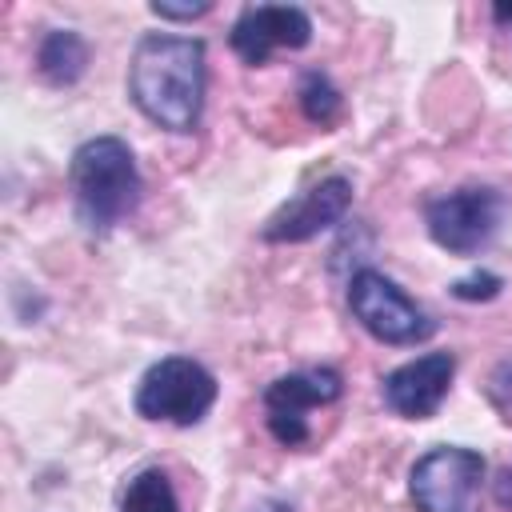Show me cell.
<instances>
[{"label":"cell","instance_id":"3957f363","mask_svg":"<svg viewBox=\"0 0 512 512\" xmlns=\"http://www.w3.org/2000/svg\"><path fill=\"white\" fill-rule=\"evenodd\" d=\"M220 396V380L196 356H160L144 368L132 392V408L148 424L192 428L200 424Z\"/></svg>","mask_w":512,"mask_h":512},{"label":"cell","instance_id":"7c38bea8","mask_svg":"<svg viewBox=\"0 0 512 512\" xmlns=\"http://www.w3.org/2000/svg\"><path fill=\"white\" fill-rule=\"evenodd\" d=\"M120 512H180V496L164 468H140L120 492Z\"/></svg>","mask_w":512,"mask_h":512},{"label":"cell","instance_id":"8fae6325","mask_svg":"<svg viewBox=\"0 0 512 512\" xmlns=\"http://www.w3.org/2000/svg\"><path fill=\"white\" fill-rule=\"evenodd\" d=\"M88 40L76 28H48L36 44V72L48 88H72L88 72Z\"/></svg>","mask_w":512,"mask_h":512},{"label":"cell","instance_id":"6da1fadb","mask_svg":"<svg viewBox=\"0 0 512 512\" xmlns=\"http://www.w3.org/2000/svg\"><path fill=\"white\" fill-rule=\"evenodd\" d=\"M208 96V44L180 32H144L128 56V100L136 112L172 132L188 136L204 120Z\"/></svg>","mask_w":512,"mask_h":512},{"label":"cell","instance_id":"9a60e30c","mask_svg":"<svg viewBox=\"0 0 512 512\" xmlns=\"http://www.w3.org/2000/svg\"><path fill=\"white\" fill-rule=\"evenodd\" d=\"M448 292L456 300H464V304H488V300H496L504 292V276H496V272H472V276L452 280Z\"/></svg>","mask_w":512,"mask_h":512},{"label":"cell","instance_id":"277c9868","mask_svg":"<svg viewBox=\"0 0 512 512\" xmlns=\"http://www.w3.org/2000/svg\"><path fill=\"white\" fill-rule=\"evenodd\" d=\"M344 300H348V312L352 320L380 344H392V348H416L424 340L436 336V320L380 268L364 264L348 276V288H344Z\"/></svg>","mask_w":512,"mask_h":512},{"label":"cell","instance_id":"30bf717a","mask_svg":"<svg viewBox=\"0 0 512 512\" xmlns=\"http://www.w3.org/2000/svg\"><path fill=\"white\" fill-rule=\"evenodd\" d=\"M456 380V356L452 352H424L416 360L396 364L380 380V400L400 420H428L440 412Z\"/></svg>","mask_w":512,"mask_h":512},{"label":"cell","instance_id":"5bb4252c","mask_svg":"<svg viewBox=\"0 0 512 512\" xmlns=\"http://www.w3.org/2000/svg\"><path fill=\"white\" fill-rule=\"evenodd\" d=\"M484 396L496 408V416L512 428V356H504V360L492 364V372L484 380Z\"/></svg>","mask_w":512,"mask_h":512},{"label":"cell","instance_id":"8992f818","mask_svg":"<svg viewBox=\"0 0 512 512\" xmlns=\"http://www.w3.org/2000/svg\"><path fill=\"white\" fill-rule=\"evenodd\" d=\"M488 460L464 444H436L408 468V500L416 512H480Z\"/></svg>","mask_w":512,"mask_h":512},{"label":"cell","instance_id":"ac0fdd59","mask_svg":"<svg viewBox=\"0 0 512 512\" xmlns=\"http://www.w3.org/2000/svg\"><path fill=\"white\" fill-rule=\"evenodd\" d=\"M492 20H496L504 32H512V4H496V8H492Z\"/></svg>","mask_w":512,"mask_h":512},{"label":"cell","instance_id":"52a82bcc","mask_svg":"<svg viewBox=\"0 0 512 512\" xmlns=\"http://www.w3.org/2000/svg\"><path fill=\"white\" fill-rule=\"evenodd\" d=\"M344 396V376L332 364H308L296 372H284L264 384L260 408H264V428L280 448H304L312 440L308 412L336 404Z\"/></svg>","mask_w":512,"mask_h":512},{"label":"cell","instance_id":"7a4b0ae2","mask_svg":"<svg viewBox=\"0 0 512 512\" xmlns=\"http://www.w3.org/2000/svg\"><path fill=\"white\" fill-rule=\"evenodd\" d=\"M68 192L84 232L104 236L120 228L128 216H136L144 200V180L132 144L108 132L80 140L68 160Z\"/></svg>","mask_w":512,"mask_h":512},{"label":"cell","instance_id":"4fadbf2b","mask_svg":"<svg viewBox=\"0 0 512 512\" xmlns=\"http://www.w3.org/2000/svg\"><path fill=\"white\" fill-rule=\"evenodd\" d=\"M296 104L304 112L308 124L316 128H332L340 116H344V92L336 88V80L320 68H308L300 76V88H296Z\"/></svg>","mask_w":512,"mask_h":512},{"label":"cell","instance_id":"9c48e42d","mask_svg":"<svg viewBox=\"0 0 512 512\" xmlns=\"http://www.w3.org/2000/svg\"><path fill=\"white\" fill-rule=\"evenodd\" d=\"M312 44V16L300 4H248L228 28V48L248 64L260 68L272 52L288 48L300 52Z\"/></svg>","mask_w":512,"mask_h":512},{"label":"cell","instance_id":"2e32d148","mask_svg":"<svg viewBox=\"0 0 512 512\" xmlns=\"http://www.w3.org/2000/svg\"><path fill=\"white\" fill-rule=\"evenodd\" d=\"M148 12L156 16V20H200V16H208L212 12V0H196V4H168V0H152L148 4Z\"/></svg>","mask_w":512,"mask_h":512},{"label":"cell","instance_id":"ba28073f","mask_svg":"<svg viewBox=\"0 0 512 512\" xmlns=\"http://www.w3.org/2000/svg\"><path fill=\"white\" fill-rule=\"evenodd\" d=\"M352 176L344 172H332L316 184H308L300 196L284 200L260 228V240L264 244H308L316 240L320 232L336 228L348 208H352Z\"/></svg>","mask_w":512,"mask_h":512},{"label":"cell","instance_id":"e0dca14e","mask_svg":"<svg viewBox=\"0 0 512 512\" xmlns=\"http://www.w3.org/2000/svg\"><path fill=\"white\" fill-rule=\"evenodd\" d=\"M492 500H496L504 512H512V464H504V468L496 472V480H492Z\"/></svg>","mask_w":512,"mask_h":512},{"label":"cell","instance_id":"5b68a950","mask_svg":"<svg viewBox=\"0 0 512 512\" xmlns=\"http://www.w3.org/2000/svg\"><path fill=\"white\" fill-rule=\"evenodd\" d=\"M508 200L492 184H460L424 200V228L452 256H480L504 228Z\"/></svg>","mask_w":512,"mask_h":512}]
</instances>
